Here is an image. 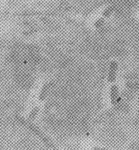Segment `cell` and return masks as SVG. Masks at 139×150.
<instances>
[{"instance_id": "cell-1", "label": "cell", "mask_w": 139, "mask_h": 150, "mask_svg": "<svg viewBox=\"0 0 139 150\" xmlns=\"http://www.w3.org/2000/svg\"><path fill=\"white\" fill-rule=\"evenodd\" d=\"M15 118H16V120L19 121L21 125L25 126L26 128L30 129L33 133L36 134L41 139V140L45 143L46 146H47L48 148H50L51 150H58V147H57L56 146V145L52 142V141L50 139L46 134H44L36 125H35L34 124V123H32L29 120H26L25 118L19 115H16L15 116Z\"/></svg>"}, {"instance_id": "cell-2", "label": "cell", "mask_w": 139, "mask_h": 150, "mask_svg": "<svg viewBox=\"0 0 139 150\" xmlns=\"http://www.w3.org/2000/svg\"><path fill=\"white\" fill-rule=\"evenodd\" d=\"M118 62L115 61L111 62V64H110L109 76H108V81H109V83H113L115 82V81L116 74H117V71H118Z\"/></svg>"}, {"instance_id": "cell-3", "label": "cell", "mask_w": 139, "mask_h": 150, "mask_svg": "<svg viewBox=\"0 0 139 150\" xmlns=\"http://www.w3.org/2000/svg\"><path fill=\"white\" fill-rule=\"evenodd\" d=\"M119 91L118 87L116 85H113L111 88V101L113 105H116L118 102Z\"/></svg>"}, {"instance_id": "cell-4", "label": "cell", "mask_w": 139, "mask_h": 150, "mask_svg": "<svg viewBox=\"0 0 139 150\" xmlns=\"http://www.w3.org/2000/svg\"><path fill=\"white\" fill-rule=\"evenodd\" d=\"M50 85V84L49 83H46L45 85L43 86L42 89H41V93H40V94H39V100L40 101H43L45 100L46 95H47V93H48V89H49Z\"/></svg>"}, {"instance_id": "cell-5", "label": "cell", "mask_w": 139, "mask_h": 150, "mask_svg": "<svg viewBox=\"0 0 139 150\" xmlns=\"http://www.w3.org/2000/svg\"><path fill=\"white\" fill-rule=\"evenodd\" d=\"M39 111V108L38 106L34 107L31 111L29 115V117H28L29 120V121L34 120L35 118V117H36V116L37 115V114H38Z\"/></svg>"}, {"instance_id": "cell-6", "label": "cell", "mask_w": 139, "mask_h": 150, "mask_svg": "<svg viewBox=\"0 0 139 150\" xmlns=\"http://www.w3.org/2000/svg\"><path fill=\"white\" fill-rule=\"evenodd\" d=\"M113 12V8L112 7H108L103 11V16L105 18L109 17L110 15L111 14V13Z\"/></svg>"}, {"instance_id": "cell-7", "label": "cell", "mask_w": 139, "mask_h": 150, "mask_svg": "<svg viewBox=\"0 0 139 150\" xmlns=\"http://www.w3.org/2000/svg\"><path fill=\"white\" fill-rule=\"evenodd\" d=\"M104 24V19L103 18H99L94 23V26L96 28H99L101 26H102Z\"/></svg>"}, {"instance_id": "cell-8", "label": "cell", "mask_w": 139, "mask_h": 150, "mask_svg": "<svg viewBox=\"0 0 139 150\" xmlns=\"http://www.w3.org/2000/svg\"><path fill=\"white\" fill-rule=\"evenodd\" d=\"M94 150H108L105 148H103V147H94L93 148Z\"/></svg>"}, {"instance_id": "cell-9", "label": "cell", "mask_w": 139, "mask_h": 150, "mask_svg": "<svg viewBox=\"0 0 139 150\" xmlns=\"http://www.w3.org/2000/svg\"><path fill=\"white\" fill-rule=\"evenodd\" d=\"M138 103H139V100H138Z\"/></svg>"}]
</instances>
